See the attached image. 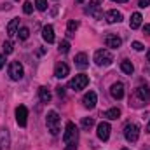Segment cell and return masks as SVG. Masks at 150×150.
Here are the masks:
<instances>
[{
  "label": "cell",
  "instance_id": "cell-1",
  "mask_svg": "<svg viewBox=\"0 0 150 150\" xmlns=\"http://www.w3.org/2000/svg\"><path fill=\"white\" fill-rule=\"evenodd\" d=\"M150 103V87L149 86H140L134 89L133 98H131V105L133 107H143Z\"/></svg>",
  "mask_w": 150,
  "mask_h": 150
},
{
  "label": "cell",
  "instance_id": "cell-2",
  "mask_svg": "<svg viewBox=\"0 0 150 150\" xmlns=\"http://www.w3.org/2000/svg\"><path fill=\"white\" fill-rule=\"evenodd\" d=\"M45 124H47V129H49V133L56 136V134L59 133V115H58V112H54V110L47 112Z\"/></svg>",
  "mask_w": 150,
  "mask_h": 150
},
{
  "label": "cell",
  "instance_id": "cell-3",
  "mask_svg": "<svg viewBox=\"0 0 150 150\" xmlns=\"http://www.w3.org/2000/svg\"><path fill=\"white\" fill-rule=\"evenodd\" d=\"M112 61H113V56L108 49H100V51H96V54H94V63H96L98 67H108Z\"/></svg>",
  "mask_w": 150,
  "mask_h": 150
},
{
  "label": "cell",
  "instance_id": "cell-4",
  "mask_svg": "<svg viewBox=\"0 0 150 150\" xmlns=\"http://www.w3.org/2000/svg\"><path fill=\"white\" fill-rule=\"evenodd\" d=\"M77 140H79V129H77V126H75L74 122H67V129H65V134H63V142L67 145H70V143H77Z\"/></svg>",
  "mask_w": 150,
  "mask_h": 150
},
{
  "label": "cell",
  "instance_id": "cell-5",
  "mask_svg": "<svg viewBox=\"0 0 150 150\" xmlns=\"http://www.w3.org/2000/svg\"><path fill=\"white\" fill-rule=\"evenodd\" d=\"M124 136H126V140H127L129 143L138 142V136H140V126L134 124V122L126 124V127H124Z\"/></svg>",
  "mask_w": 150,
  "mask_h": 150
},
{
  "label": "cell",
  "instance_id": "cell-6",
  "mask_svg": "<svg viewBox=\"0 0 150 150\" xmlns=\"http://www.w3.org/2000/svg\"><path fill=\"white\" fill-rule=\"evenodd\" d=\"M101 2L103 0H91L89 2V5L86 7V14H89V16H93V18H96V19H101Z\"/></svg>",
  "mask_w": 150,
  "mask_h": 150
},
{
  "label": "cell",
  "instance_id": "cell-7",
  "mask_svg": "<svg viewBox=\"0 0 150 150\" xmlns=\"http://www.w3.org/2000/svg\"><path fill=\"white\" fill-rule=\"evenodd\" d=\"M89 84V77L84 74L80 75H75L74 79L70 80V87L74 89V91H80V89H86V86Z\"/></svg>",
  "mask_w": 150,
  "mask_h": 150
},
{
  "label": "cell",
  "instance_id": "cell-8",
  "mask_svg": "<svg viewBox=\"0 0 150 150\" xmlns=\"http://www.w3.org/2000/svg\"><path fill=\"white\" fill-rule=\"evenodd\" d=\"M23 74H25V70H23V65L19 61H12L9 65V75H11L12 80H21Z\"/></svg>",
  "mask_w": 150,
  "mask_h": 150
},
{
  "label": "cell",
  "instance_id": "cell-9",
  "mask_svg": "<svg viewBox=\"0 0 150 150\" xmlns=\"http://www.w3.org/2000/svg\"><path fill=\"white\" fill-rule=\"evenodd\" d=\"M82 103H84V107H86V108L93 110V108L96 107V103H98V96H96V93H94V91L86 93V94H84V98H82Z\"/></svg>",
  "mask_w": 150,
  "mask_h": 150
},
{
  "label": "cell",
  "instance_id": "cell-10",
  "mask_svg": "<svg viewBox=\"0 0 150 150\" xmlns=\"http://www.w3.org/2000/svg\"><path fill=\"white\" fill-rule=\"evenodd\" d=\"M16 120H18V124H19L21 127L26 126V122H28V110H26L25 105H19V107L16 108Z\"/></svg>",
  "mask_w": 150,
  "mask_h": 150
},
{
  "label": "cell",
  "instance_id": "cell-11",
  "mask_svg": "<svg viewBox=\"0 0 150 150\" xmlns=\"http://www.w3.org/2000/svg\"><path fill=\"white\" fill-rule=\"evenodd\" d=\"M110 131H112V127H110L108 122H100L98 124V138L101 142H107L110 138Z\"/></svg>",
  "mask_w": 150,
  "mask_h": 150
},
{
  "label": "cell",
  "instance_id": "cell-12",
  "mask_svg": "<svg viewBox=\"0 0 150 150\" xmlns=\"http://www.w3.org/2000/svg\"><path fill=\"white\" fill-rule=\"evenodd\" d=\"M110 94L113 100H122L124 98V84L122 82H115L110 87Z\"/></svg>",
  "mask_w": 150,
  "mask_h": 150
},
{
  "label": "cell",
  "instance_id": "cell-13",
  "mask_svg": "<svg viewBox=\"0 0 150 150\" xmlns=\"http://www.w3.org/2000/svg\"><path fill=\"white\" fill-rule=\"evenodd\" d=\"M68 74H70V68H68L67 63L61 61V63L56 65V68H54V77H58V79H65Z\"/></svg>",
  "mask_w": 150,
  "mask_h": 150
},
{
  "label": "cell",
  "instance_id": "cell-14",
  "mask_svg": "<svg viewBox=\"0 0 150 150\" xmlns=\"http://www.w3.org/2000/svg\"><path fill=\"white\" fill-rule=\"evenodd\" d=\"M75 65H77L80 70H86V68L89 67V58H87V54H86V52H79V54L75 56Z\"/></svg>",
  "mask_w": 150,
  "mask_h": 150
},
{
  "label": "cell",
  "instance_id": "cell-15",
  "mask_svg": "<svg viewBox=\"0 0 150 150\" xmlns=\"http://www.w3.org/2000/svg\"><path fill=\"white\" fill-rule=\"evenodd\" d=\"M11 147V138H9V131L7 129H0V150H7Z\"/></svg>",
  "mask_w": 150,
  "mask_h": 150
},
{
  "label": "cell",
  "instance_id": "cell-16",
  "mask_svg": "<svg viewBox=\"0 0 150 150\" xmlns=\"http://www.w3.org/2000/svg\"><path fill=\"white\" fill-rule=\"evenodd\" d=\"M42 38L47 42V44H52L54 42V28L51 25H45L42 28Z\"/></svg>",
  "mask_w": 150,
  "mask_h": 150
},
{
  "label": "cell",
  "instance_id": "cell-17",
  "mask_svg": "<svg viewBox=\"0 0 150 150\" xmlns=\"http://www.w3.org/2000/svg\"><path fill=\"white\" fill-rule=\"evenodd\" d=\"M105 19H107V23H110V25L120 23V21H122V14H120L119 11H108V12L105 14Z\"/></svg>",
  "mask_w": 150,
  "mask_h": 150
},
{
  "label": "cell",
  "instance_id": "cell-18",
  "mask_svg": "<svg viewBox=\"0 0 150 150\" xmlns=\"http://www.w3.org/2000/svg\"><path fill=\"white\" fill-rule=\"evenodd\" d=\"M105 44H107V47H112V49H117V47H120V44H122V40L120 37H117V35H107L105 38Z\"/></svg>",
  "mask_w": 150,
  "mask_h": 150
},
{
  "label": "cell",
  "instance_id": "cell-19",
  "mask_svg": "<svg viewBox=\"0 0 150 150\" xmlns=\"http://www.w3.org/2000/svg\"><path fill=\"white\" fill-rule=\"evenodd\" d=\"M18 30H19V18H14L7 25V35L9 37H14V35H18Z\"/></svg>",
  "mask_w": 150,
  "mask_h": 150
},
{
  "label": "cell",
  "instance_id": "cell-20",
  "mask_svg": "<svg viewBox=\"0 0 150 150\" xmlns=\"http://www.w3.org/2000/svg\"><path fill=\"white\" fill-rule=\"evenodd\" d=\"M38 98H40L42 103H49L52 96H51V91H49L45 86H42V87H38Z\"/></svg>",
  "mask_w": 150,
  "mask_h": 150
},
{
  "label": "cell",
  "instance_id": "cell-21",
  "mask_svg": "<svg viewBox=\"0 0 150 150\" xmlns=\"http://www.w3.org/2000/svg\"><path fill=\"white\" fill-rule=\"evenodd\" d=\"M142 14L140 12H134L133 16H131V21H129V26H131V30H136V28H140L142 26Z\"/></svg>",
  "mask_w": 150,
  "mask_h": 150
},
{
  "label": "cell",
  "instance_id": "cell-22",
  "mask_svg": "<svg viewBox=\"0 0 150 150\" xmlns=\"http://www.w3.org/2000/svg\"><path fill=\"white\" fill-rule=\"evenodd\" d=\"M120 70H122L124 74L131 75V74H133V72H134V67H133V63H131L129 59H124V61L120 63Z\"/></svg>",
  "mask_w": 150,
  "mask_h": 150
},
{
  "label": "cell",
  "instance_id": "cell-23",
  "mask_svg": "<svg viewBox=\"0 0 150 150\" xmlns=\"http://www.w3.org/2000/svg\"><path fill=\"white\" fill-rule=\"evenodd\" d=\"M77 28H79V21L70 19V21H68V26H67V35H68V37H74L75 32H77Z\"/></svg>",
  "mask_w": 150,
  "mask_h": 150
},
{
  "label": "cell",
  "instance_id": "cell-24",
  "mask_svg": "<svg viewBox=\"0 0 150 150\" xmlns=\"http://www.w3.org/2000/svg\"><path fill=\"white\" fill-rule=\"evenodd\" d=\"M103 117H107V119H110V120H115V119L120 117V110H119V108H110V110H107V112L103 113Z\"/></svg>",
  "mask_w": 150,
  "mask_h": 150
},
{
  "label": "cell",
  "instance_id": "cell-25",
  "mask_svg": "<svg viewBox=\"0 0 150 150\" xmlns=\"http://www.w3.org/2000/svg\"><path fill=\"white\" fill-rule=\"evenodd\" d=\"M93 126H94V119H93V117H84V119H82V129L89 131Z\"/></svg>",
  "mask_w": 150,
  "mask_h": 150
},
{
  "label": "cell",
  "instance_id": "cell-26",
  "mask_svg": "<svg viewBox=\"0 0 150 150\" xmlns=\"http://www.w3.org/2000/svg\"><path fill=\"white\" fill-rule=\"evenodd\" d=\"M18 37L21 38V40H26V38L30 37V30H28L26 26H21V28L18 30Z\"/></svg>",
  "mask_w": 150,
  "mask_h": 150
},
{
  "label": "cell",
  "instance_id": "cell-27",
  "mask_svg": "<svg viewBox=\"0 0 150 150\" xmlns=\"http://www.w3.org/2000/svg\"><path fill=\"white\" fill-rule=\"evenodd\" d=\"M68 51H70V42H68V40H61V42H59V52L67 54Z\"/></svg>",
  "mask_w": 150,
  "mask_h": 150
},
{
  "label": "cell",
  "instance_id": "cell-28",
  "mask_svg": "<svg viewBox=\"0 0 150 150\" xmlns=\"http://www.w3.org/2000/svg\"><path fill=\"white\" fill-rule=\"evenodd\" d=\"M35 7H37L38 11H45L47 9V0H35Z\"/></svg>",
  "mask_w": 150,
  "mask_h": 150
},
{
  "label": "cell",
  "instance_id": "cell-29",
  "mask_svg": "<svg viewBox=\"0 0 150 150\" xmlns=\"http://www.w3.org/2000/svg\"><path fill=\"white\" fill-rule=\"evenodd\" d=\"M23 12L25 14H32L33 12V4L32 2H25L23 4Z\"/></svg>",
  "mask_w": 150,
  "mask_h": 150
},
{
  "label": "cell",
  "instance_id": "cell-30",
  "mask_svg": "<svg viewBox=\"0 0 150 150\" xmlns=\"http://www.w3.org/2000/svg\"><path fill=\"white\" fill-rule=\"evenodd\" d=\"M4 51H5V54H11L12 52V42H4Z\"/></svg>",
  "mask_w": 150,
  "mask_h": 150
},
{
  "label": "cell",
  "instance_id": "cell-31",
  "mask_svg": "<svg viewBox=\"0 0 150 150\" xmlns=\"http://www.w3.org/2000/svg\"><path fill=\"white\" fill-rule=\"evenodd\" d=\"M133 49H134V51H143L145 47H143L142 42H133Z\"/></svg>",
  "mask_w": 150,
  "mask_h": 150
},
{
  "label": "cell",
  "instance_id": "cell-32",
  "mask_svg": "<svg viewBox=\"0 0 150 150\" xmlns=\"http://www.w3.org/2000/svg\"><path fill=\"white\" fill-rule=\"evenodd\" d=\"M138 5L145 9V7H149V5H150V0H138Z\"/></svg>",
  "mask_w": 150,
  "mask_h": 150
},
{
  "label": "cell",
  "instance_id": "cell-33",
  "mask_svg": "<svg viewBox=\"0 0 150 150\" xmlns=\"http://www.w3.org/2000/svg\"><path fill=\"white\" fill-rule=\"evenodd\" d=\"M56 93H58L59 96H65V87H63V86H59V87H56Z\"/></svg>",
  "mask_w": 150,
  "mask_h": 150
},
{
  "label": "cell",
  "instance_id": "cell-34",
  "mask_svg": "<svg viewBox=\"0 0 150 150\" xmlns=\"http://www.w3.org/2000/svg\"><path fill=\"white\" fill-rule=\"evenodd\" d=\"M65 150H77V145H75V143H70V145H67Z\"/></svg>",
  "mask_w": 150,
  "mask_h": 150
},
{
  "label": "cell",
  "instance_id": "cell-35",
  "mask_svg": "<svg viewBox=\"0 0 150 150\" xmlns=\"http://www.w3.org/2000/svg\"><path fill=\"white\" fill-rule=\"evenodd\" d=\"M4 65H5V58H4V56L0 54V70L4 68Z\"/></svg>",
  "mask_w": 150,
  "mask_h": 150
},
{
  "label": "cell",
  "instance_id": "cell-36",
  "mask_svg": "<svg viewBox=\"0 0 150 150\" xmlns=\"http://www.w3.org/2000/svg\"><path fill=\"white\" fill-rule=\"evenodd\" d=\"M143 32H145V33H150V23H149V25H145V28H143Z\"/></svg>",
  "mask_w": 150,
  "mask_h": 150
},
{
  "label": "cell",
  "instance_id": "cell-37",
  "mask_svg": "<svg viewBox=\"0 0 150 150\" xmlns=\"http://www.w3.org/2000/svg\"><path fill=\"white\" fill-rule=\"evenodd\" d=\"M145 133H150V122L147 124V127H145Z\"/></svg>",
  "mask_w": 150,
  "mask_h": 150
},
{
  "label": "cell",
  "instance_id": "cell-38",
  "mask_svg": "<svg viewBox=\"0 0 150 150\" xmlns=\"http://www.w3.org/2000/svg\"><path fill=\"white\" fill-rule=\"evenodd\" d=\"M112 2H117V4H124V2H127V0H112Z\"/></svg>",
  "mask_w": 150,
  "mask_h": 150
},
{
  "label": "cell",
  "instance_id": "cell-39",
  "mask_svg": "<svg viewBox=\"0 0 150 150\" xmlns=\"http://www.w3.org/2000/svg\"><path fill=\"white\" fill-rule=\"evenodd\" d=\"M147 58H149V61H150V51H149V54H147Z\"/></svg>",
  "mask_w": 150,
  "mask_h": 150
},
{
  "label": "cell",
  "instance_id": "cell-40",
  "mask_svg": "<svg viewBox=\"0 0 150 150\" xmlns=\"http://www.w3.org/2000/svg\"><path fill=\"white\" fill-rule=\"evenodd\" d=\"M77 2H79V4H82V2H86V0H77Z\"/></svg>",
  "mask_w": 150,
  "mask_h": 150
},
{
  "label": "cell",
  "instance_id": "cell-41",
  "mask_svg": "<svg viewBox=\"0 0 150 150\" xmlns=\"http://www.w3.org/2000/svg\"><path fill=\"white\" fill-rule=\"evenodd\" d=\"M143 150H150V147H145V149H143Z\"/></svg>",
  "mask_w": 150,
  "mask_h": 150
},
{
  "label": "cell",
  "instance_id": "cell-42",
  "mask_svg": "<svg viewBox=\"0 0 150 150\" xmlns=\"http://www.w3.org/2000/svg\"><path fill=\"white\" fill-rule=\"evenodd\" d=\"M122 150H127V149H122Z\"/></svg>",
  "mask_w": 150,
  "mask_h": 150
}]
</instances>
